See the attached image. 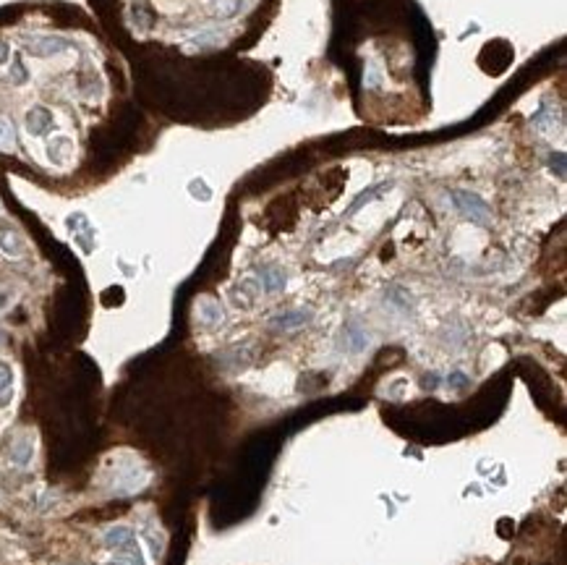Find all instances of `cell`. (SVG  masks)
<instances>
[{
  "label": "cell",
  "mask_w": 567,
  "mask_h": 565,
  "mask_svg": "<svg viewBox=\"0 0 567 565\" xmlns=\"http://www.w3.org/2000/svg\"><path fill=\"white\" fill-rule=\"evenodd\" d=\"M24 50L34 58H55L65 50H73V42L58 37V34H32V37L24 39Z\"/></svg>",
  "instance_id": "obj_3"
},
{
  "label": "cell",
  "mask_w": 567,
  "mask_h": 565,
  "mask_svg": "<svg viewBox=\"0 0 567 565\" xmlns=\"http://www.w3.org/2000/svg\"><path fill=\"white\" fill-rule=\"evenodd\" d=\"M0 254L8 260L24 257V239L16 231H0Z\"/></svg>",
  "instance_id": "obj_9"
},
{
  "label": "cell",
  "mask_w": 567,
  "mask_h": 565,
  "mask_svg": "<svg viewBox=\"0 0 567 565\" xmlns=\"http://www.w3.org/2000/svg\"><path fill=\"white\" fill-rule=\"evenodd\" d=\"M238 8H241V0H212V6H210V11L215 16H219V19L233 16Z\"/></svg>",
  "instance_id": "obj_15"
},
{
  "label": "cell",
  "mask_w": 567,
  "mask_h": 565,
  "mask_svg": "<svg viewBox=\"0 0 567 565\" xmlns=\"http://www.w3.org/2000/svg\"><path fill=\"white\" fill-rule=\"evenodd\" d=\"M13 53H11V42L8 39H0V65H8Z\"/></svg>",
  "instance_id": "obj_18"
},
{
  "label": "cell",
  "mask_w": 567,
  "mask_h": 565,
  "mask_svg": "<svg viewBox=\"0 0 567 565\" xmlns=\"http://www.w3.org/2000/svg\"><path fill=\"white\" fill-rule=\"evenodd\" d=\"M32 458H34V440L32 437H18L16 443H13V447H11V461L18 466V469H27L29 464H32Z\"/></svg>",
  "instance_id": "obj_8"
},
{
  "label": "cell",
  "mask_w": 567,
  "mask_h": 565,
  "mask_svg": "<svg viewBox=\"0 0 567 565\" xmlns=\"http://www.w3.org/2000/svg\"><path fill=\"white\" fill-rule=\"evenodd\" d=\"M11 79H13V84H27L29 79V71L27 65H24V61L21 58H11Z\"/></svg>",
  "instance_id": "obj_17"
},
{
  "label": "cell",
  "mask_w": 567,
  "mask_h": 565,
  "mask_svg": "<svg viewBox=\"0 0 567 565\" xmlns=\"http://www.w3.org/2000/svg\"><path fill=\"white\" fill-rule=\"evenodd\" d=\"M47 160L53 163V165H65L68 160L73 158V139L71 137H65V134H55L47 139Z\"/></svg>",
  "instance_id": "obj_5"
},
{
  "label": "cell",
  "mask_w": 567,
  "mask_h": 565,
  "mask_svg": "<svg viewBox=\"0 0 567 565\" xmlns=\"http://www.w3.org/2000/svg\"><path fill=\"white\" fill-rule=\"evenodd\" d=\"M466 382H468V377H466V374H463V372H452V374H450V377H447V385H450V388H463Z\"/></svg>",
  "instance_id": "obj_19"
},
{
  "label": "cell",
  "mask_w": 567,
  "mask_h": 565,
  "mask_svg": "<svg viewBox=\"0 0 567 565\" xmlns=\"http://www.w3.org/2000/svg\"><path fill=\"white\" fill-rule=\"evenodd\" d=\"M452 202H455L457 212L463 215V217H468L471 222H476V225H486V222L492 220L489 204L478 194H473V191H452Z\"/></svg>",
  "instance_id": "obj_2"
},
{
  "label": "cell",
  "mask_w": 567,
  "mask_h": 565,
  "mask_svg": "<svg viewBox=\"0 0 567 565\" xmlns=\"http://www.w3.org/2000/svg\"><path fill=\"white\" fill-rule=\"evenodd\" d=\"M68 231L73 233V239L79 241L84 251H91L94 249V228H91V222L87 215L76 212L68 217Z\"/></svg>",
  "instance_id": "obj_6"
},
{
  "label": "cell",
  "mask_w": 567,
  "mask_h": 565,
  "mask_svg": "<svg viewBox=\"0 0 567 565\" xmlns=\"http://www.w3.org/2000/svg\"><path fill=\"white\" fill-rule=\"evenodd\" d=\"M16 395V372L6 359H0V408H8Z\"/></svg>",
  "instance_id": "obj_7"
},
{
  "label": "cell",
  "mask_w": 567,
  "mask_h": 565,
  "mask_svg": "<svg viewBox=\"0 0 567 565\" xmlns=\"http://www.w3.org/2000/svg\"><path fill=\"white\" fill-rule=\"evenodd\" d=\"M149 482V471L139 461H123V464H110L108 490L113 495H134Z\"/></svg>",
  "instance_id": "obj_1"
},
{
  "label": "cell",
  "mask_w": 567,
  "mask_h": 565,
  "mask_svg": "<svg viewBox=\"0 0 567 565\" xmlns=\"http://www.w3.org/2000/svg\"><path fill=\"white\" fill-rule=\"evenodd\" d=\"M16 147V129L8 118L0 115V152H11Z\"/></svg>",
  "instance_id": "obj_14"
},
{
  "label": "cell",
  "mask_w": 567,
  "mask_h": 565,
  "mask_svg": "<svg viewBox=\"0 0 567 565\" xmlns=\"http://www.w3.org/2000/svg\"><path fill=\"white\" fill-rule=\"evenodd\" d=\"M24 126H27L29 137H45V134H50L55 126L53 110H50L47 105H34V108H29Z\"/></svg>",
  "instance_id": "obj_4"
},
{
  "label": "cell",
  "mask_w": 567,
  "mask_h": 565,
  "mask_svg": "<svg viewBox=\"0 0 567 565\" xmlns=\"http://www.w3.org/2000/svg\"><path fill=\"white\" fill-rule=\"evenodd\" d=\"M259 278H262V286H265L267 293H274V291L285 288V272L280 267H265Z\"/></svg>",
  "instance_id": "obj_12"
},
{
  "label": "cell",
  "mask_w": 567,
  "mask_h": 565,
  "mask_svg": "<svg viewBox=\"0 0 567 565\" xmlns=\"http://www.w3.org/2000/svg\"><path fill=\"white\" fill-rule=\"evenodd\" d=\"M311 319V312L309 309H293V312H285V315L274 317V327H280V330H293V327H301Z\"/></svg>",
  "instance_id": "obj_11"
},
{
  "label": "cell",
  "mask_w": 567,
  "mask_h": 565,
  "mask_svg": "<svg viewBox=\"0 0 567 565\" xmlns=\"http://www.w3.org/2000/svg\"><path fill=\"white\" fill-rule=\"evenodd\" d=\"M189 194H191L193 199H199V202H210L212 189L207 186V181H204V178H193L191 184H189Z\"/></svg>",
  "instance_id": "obj_16"
},
{
  "label": "cell",
  "mask_w": 567,
  "mask_h": 565,
  "mask_svg": "<svg viewBox=\"0 0 567 565\" xmlns=\"http://www.w3.org/2000/svg\"><path fill=\"white\" fill-rule=\"evenodd\" d=\"M345 338H348V348H350V351H364L366 345H369V335H366L356 322H350L345 327Z\"/></svg>",
  "instance_id": "obj_13"
},
{
  "label": "cell",
  "mask_w": 567,
  "mask_h": 565,
  "mask_svg": "<svg viewBox=\"0 0 567 565\" xmlns=\"http://www.w3.org/2000/svg\"><path fill=\"white\" fill-rule=\"evenodd\" d=\"M196 317H199L201 324L217 327V324L222 322V306H219L215 298H201L199 306H196Z\"/></svg>",
  "instance_id": "obj_10"
}]
</instances>
